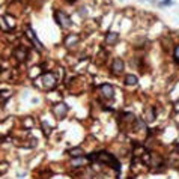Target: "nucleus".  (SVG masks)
I'll use <instances>...</instances> for the list:
<instances>
[{"instance_id":"f257e3e1","label":"nucleus","mask_w":179,"mask_h":179,"mask_svg":"<svg viewBox=\"0 0 179 179\" xmlns=\"http://www.w3.org/2000/svg\"><path fill=\"white\" fill-rule=\"evenodd\" d=\"M42 84L47 88V89H51L56 86V75L53 72H45L42 75Z\"/></svg>"},{"instance_id":"f03ea898","label":"nucleus","mask_w":179,"mask_h":179,"mask_svg":"<svg viewBox=\"0 0 179 179\" xmlns=\"http://www.w3.org/2000/svg\"><path fill=\"white\" fill-rule=\"evenodd\" d=\"M53 113L56 117H59V119H62L66 113H68V106L66 104H63V103H59V104H56L53 107Z\"/></svg>"},{"instance_id":"7ed1b4c3","label":"nucleus","mask_w":179,"mask_h":179,"mask_svg":"<svg viewBox=\"0 0 179 179\" xmlns=\"http://www.w3.org/2000/svg\"><path fill=\"white\" fill-rule=\"evenodd\" d=\"M56 20H57V23H59L62 27H69V26H71L69 17H66V15H65L63 12H60V11L56 12Z\"/></svg>"},{"instance_id":"20e7f679","label":"nucleus","mask_w":179,"mask_h":179,"mask_svg":"<svg viewBox=\"0 0 179 179\" xmlns=\"http://www.w3.org/2000/svg\"><path fill=\"white\" fill-rule=\"evenodd\" d=\"M99 89H101V93H103L106 98H113V95H114V89H113V86H111V84L106 83V84H103Z\"/></svg>"},{"instance_id":"39448f33","label":"nucleus","mask_w":179,"mask_h":179,"mask_svg":"<svg viewBox=\"0 0 179 179\" xmlns=\"http://www.w3.org/2000/svg\"><path fill=\"white\" fill-rule=\"evenodd\" d=\"M111 69H113L114 74H121V72L124 71V62H122V59H114L113 63H111Z\"/></svg>"},{"instance_id":"423d86ee","label":"nucleus","mask_w":179,"mask_h":179,"mask_svg":"<svg viewBox=\"0 0 179 179\" xmlns=\"http://www.w3.org/2000/svg\"><path fill=\"white\" fill-rule=\"evenodd\" d=\"M68 155L72 158H81L83 157V149L81 147H72L68 151Z\"/></svg>"},{"instance_id":"0eeeda50","label":"nucleus","mask_w":179,"mask_h":179,"mask_svg":"<svg viewBox=\"0 0 179 179\" xmlns=\"http://www.w3.org/2000/svg\"><path fill=\"white\" fill-rule=\"evenodd\" d=\"M116 41H117V33L110 32V33H107V35H106V44L111 45V44H114Z\"/></svg>"},{"instance_id":"6e6552de","label":"nucleus","mask_w":179,"mask_h":179,"mask_svg":"<svg viewBox=\"0 0 179 179\" xmlns=\"http://www.w3.org/2000/svg\"><path fill=\"white\" fill-rule=\"evenodd\" d=\"M137 81H139V78L136 75H132V74H128L125 77V84H128V86H134Z\"/></svg>"},{"instance_id":"1a4fd4ad","label":"nucleus","mask_w":179,"mask_h":179,"mask_svg":"<svg viewBox=\"0 0 179 179\" xmlns=\"http://www.w3.org/2000/svg\"><path fill=\"white\" fill-rule=\"evenodd\" d=\"M27 36H29V38H30V39H32V41H33V42H35L36 48H39V50H41V48H42V44H41V42H39V41H38V38H36V36H35V33H33V32H32V30H30V29H29V30H27Z\"/></svg>"},{"instance_id":"9d476101","label":"nucleus","mask_w":179,"mask_h":179,"mask_svg":"<svg viewBox=\"0 0 179 179\" xmlns=\"http://www.w3.org/2000/svg\"><path fill=\"white\" fill-rule=\"evenodd\" d=\"M15 56H17V57L20 59V60H24V59H26V53H24V50H23L21 47L15 50Z\"/></svg>"},{"instance_id":"9b49d317","label":"nucleus","mask_w":179,"mask_h":179,"mask_svg":"<svg viewBox=\"0 0 179 179\" xmlns=\"http://www.w3.org/2000/svg\"><path fill=\"white\" fill-rule=\"evenodd\" d=\"M75 41H78V38H77L75 35H71L69 38H68V39H66V41H65V44H66V45L69 47V45H71V44H74Z\"/></svg>"},{"instance_id":"f8f14e48","label":"nucleus","mask_w":179,"mask_h":179,"mask_svg":"<svg viewBox=\"0 0 179 179\" xmlns=\"http://www.w3.org/2000/svg\"><path fill=\"white\" fill-rule=\"evenodd\" d=\"M173 57H175V60L179 62V45L175 47V51H173Z\"/></svg>"},{"instance_id":"ddd939ff","label":"nucleus","mask_w":179,"mask_h":179,"mask_svg":"<svg viewBox=\"0 0 179 179\" xmlns=\"http://www.w3.org/2000/svg\"><path fill=\"white\" fill-rule=\"evenodd\" d=\"M69 2H74V0H69Z\"/></svg>"}]
</instances>
